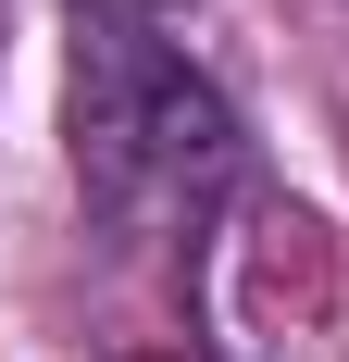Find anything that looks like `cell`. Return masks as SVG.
I'll list each match as a JSON object with an SVG mask.
<instances>
[{
	"mask_svg": "<svg viewBox=\"0 0 349 362\" xmlns=\"http://www.w3.org/2000/svg\"><path fill=\"white\" fill-rule=\"evenodd\" d=\"M63 138L75 187L125 250H174L237 200V112L187 50L162 37L150 0H75V50H63Z\"/></svg>",
	"mask_w": 349,
	"mask_h": 362,
	"instance_id": "cell-1",
	"label": "cell"
}]
</instances>
